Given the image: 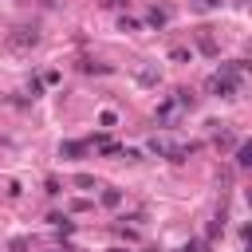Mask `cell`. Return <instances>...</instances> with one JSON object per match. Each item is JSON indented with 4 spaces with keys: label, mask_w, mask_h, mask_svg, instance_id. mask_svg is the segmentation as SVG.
Returning <instances> with one entry per match:
<instances>
[{
    "label": "cell",
    "mask_w": 252,
    "mask_h": 252,
    "mask_svg": "<svg viewBox=\"0 0 252 252\" xmlns=\"http://www.w3.org/2000/svg\"><path fill=\"white\" fill-rule=\"evenodd\" d=\"M213 142H217V150H228V146H232V142H236V138H232V134H228V130H220V134H217V138H213Z\"/></svg>",
    "instance_id": "cell-5"
},
{
    "label": "cell",
    "mask_w": 252,
    "mask_h": 252,
    "mask_svg": "<svg viewBox=\"0 0 252 252\" xmlns=\"http://www.w3.org/2000/svg\"><path fill=\"white\" fill-rule=\"evenodd\" d=\"M118 201H122V193H118V189H106V193H102V205H110V209H114Z\"/></svg>",
    "instance_id": "cell-7"
},
{
    "label": "cell",
    "mask_w": 252,
    "mask_h": 252,
    "mask_svg": "<svg viewBox=\"0 0 252 252\" xmlns=\"http://www.w3.org/2000/svg\"><path fill=\"white\" fill-rule=\"evenodd\" d=\"M12 252H28V240H12Z\"/></svg>",
    "instance_id": "cell-9"
},
{
    "label": "cell",
    "mask_w": 252,
    "mask_h": 252,
    "mask_svg": "<svg viewBox=\"0 0 252 252\" xmlns=\"http://www.w3.org/2000/svg\"><path fill=\"white\" fill-rule=\"evenodd\" d=\"M236 165H240V169L252 165V150H248V146H236Z\"/></svg>",
    "instance_id": "cell-4"
},
{
    "label": "cell",
    "mask_w": 252,
    "mask_h": 252,
    "mask_svg": "<svg viewBox=\"0 0 252 252\" xmlns=\"http://www.w3.org/2000/svg\"><path fill=\"white\" fill-rule=\"evenodd\" d=\"M150 24H154V28H165V12L154 8V12H150Z\"/></svg>",
    "instance_id": "cell-8"
},
{
    "label": "cell",
    "mask_w": 252,
    "mask_h": 252,
    "mask_svg": "<svg viewBox=\"0 0 252 252\" xmlns=\"http://www.w3.org/2000/svg\"><path fill=\"white\" fill-rule=\"evenodd\" d=\"M59 154L63 158H79V154H87V146L83 142H67V146H59Z\"/></svg>",
    "instance_id": "cell-3"
},
{
    "label": "cell",
    "mask_w": 252,
    "mask_h": 252,
    "mask_svg": "<svg viewBox=\"0 0 252 252\" xmlns=\"http://www.w3.org/2000/svg\"><path fill=\"white\" fill-rule=\"evenodd\" d=\"M35 43H39L35 28H16V32L8 35V47H12V51H28V47H35Z\"/></svg>",
    "instance_id": "cell-1"
},
{
    "label": "cell",
    "mask_w": 252,
    "mask_h": 252,
    "mask_svg": "<svg viewBox=\"0 0 252 252\" xmlns=\"http://www.w3.org/2000/svg\"><path fill=\"white\" fill-rule=\"evenodd\" d=\"M189 4H193V8H197V12H209V8H220V4H224V0H189Z\"/></svg>",
    "instance_id": "cell-6"
},
{
    "label": "cell",
    "mask_w": 252,
    "mask_h": 252,
    "mask_svg": "<svg viewBox=\"0 0 252 252\" xmlns=\"http://www.w3.org/2000/svg\"><path fill=\"white\" fill-rule=\"evenodd\" d=\"M134 79H138L142 87H154V83H158V71H150V67H142V71H134Z\"/></svg>",
    "instance_id": "cell-2"
}]
</instances>
